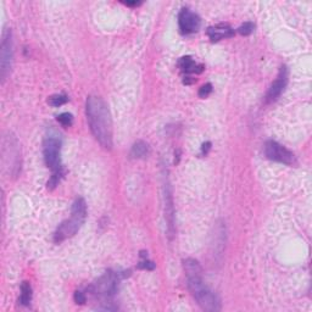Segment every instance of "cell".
I'll list each match as a JSON object with an SVG mask.
<instances>
[{"instance_id": "cell-20", "label": "cell", "mask_w": 312, "mask_h": 312, "mask_svg": "<svg viewBox=\"0 0 312 312\" xmlns=\"http://www.w3.org/2000/svg\"><path fill=\"white\" fill-rule=\"evenodd\" d=\"M74 301H76V304H79V305H83V304L87 301V297H85V294L83 292H81V290H77L76 293H74Z\"/></svg>"}, {"instance_id": "cell-7", "label": "cell", "mask_w": 312, "mask_h": 312, "mask_svg": "<svg viewBox=\"0 0 312 312\" xmlns=\"http://www.w3.org/2000/svg\"><path fill=\"white\" fill-rule=\"evenodd\" d=\"M265 155L272 161L289 165V166L294 165L295 161H297L295 155L289 149H287L278 142H274V140H268V142L265 143Z\"/></svg>"}, {"instance_id": "cell-11", "label": "cell", "mask_w": 312, "mask_h": 312, "mask_svg": "<svg viewBox=\"0 0 312 312\" xmlns=\"http://www.w3.org/2000/svg\"><path fill=\"white\" fill-rule=\"evenodd\" d=\"M178 66L185 73H201L204 71V66L199 65L190 57H183L178 61Z\"/></svg>"}, {"instance_id": "cell-3", "label": "cell", "mask_w": 312, "mask_h": 312, "mask_svg": "<svg viewBox=\"0 0 312 312\" xmlns=\"http://www.w3.org/2000/svg\"><path fill=\"white\" fill-rule=\"evenodd\" d=\"M87 218V204L83 198H77L72 204L70 218L61 222L54 233V242L59 244L70 239L81 229Z\"/></svg>"}, {"instance_id": "cell-8", "label": "cell", "mask_w": 312, "mask_h": 312, "mask_svg": "<svg viewBox=\"0 0 312 312\" xmlns=\"http://www.w3.org/2000/svg\"><path fill=\"white\" fill-rule=\"evenodd\" d=\"M178 25H180V29L183 34L195 33L201 26V18L198 14L185 7L181 10L180 15H178Z\"/></svg>"}, {"instance_id": "cell-14", "label": "cell", "mask_w": 312, "mask_h": 312, "mask_svg": "<svg viewBox=\"0 0 312 312\" xmlns=\"http://www.w3.org/2000/svg\"><path fill=\"white\" fill-rule=\"evenodd\" d=\"M68 101V97L66 94H54L52 97H49L48 99V104L53 108H60V106L65 105Z\"/></svg>"}, {"instance_id": "cell-6", "label": "cell", "mask_w": 312, "mask_h": 312, "mask_svg": "<svg viewBox=\"0 0 312 312\" xmlns=\"http://www.w3.org/2000/svg\"><path fill=\"white\" fill-rule=\"evenodd\" d=\"M61 145H62V143H61L60 138H58V135H49L44 140V148H43L44 161L47 166L53 170V172L62 170Z\"/></svg>"}, {"instance_id": "cell-9", "label": "cell", "mask_w": 312, "mask_h": 312, "mask_svg": "<svg viewBox=\"0 0 312 312\" xmlns=\"http://www.w3.org/2000/svg\"><path fill=\"white\" fill-rule=\"evenodd\" d=\"M288 77H289V73H288V68L287 66L283 65L281 66L278 72V76L274 79L273 83L271 84V87L268 88L267 94L265 97V101L267 104L274 103L279 97L282 95V93L284 92L285 87L288 84Z\"/></svg>"}, {"instance_id": "cell-16", "label": "cell", "mask_w": 312, "mask_h": 312, "mask_svg": "<svg viewBox=\"0 0 312 312\" xmlns=\"http://www.w3.org/2000/svg\"><path fill=\"white\" fill-rule=\"evenodd\" d=\"M62 176H63V169L60 171H57V172H53L52 177H50V180L48 181V189H54L55 187L59 185V182L61 181Z\"/></svg>"}, {"instance_id": "cell-4", "label": "cell", "mask_w": 312, "mask_h": 312, "mask_svg": "<svg viewBox=\"0 0 312 312\" xmlns=\"http://www.w3.org/2000/svg\"><path fill=\"white\" fill-rule=\"evenodd\" d=\"M12 61H14V42L10 28H4L1 34V45H0V77L4 82L11 72Z\"/></svg>"}, {"instance_id": "cell-18", "label": "cell", "mask_w": 312, "mask_h": 312, "mask_svg": "<svg viewBox=\"0 0 312 312\" xmlns=\"http://www.w3.org/2000/svg\"><path fill=\"white\" fill-rule=\"evenodd\" d=\"M254 28H255V25L252 22H244L243 25L239 26L237 31H238V33L241 34V36L247 37V36H250V34L254 32Z\"/></svg>"}, {"instance_id": "cell-19", "label": "cell", "mask_w": 312, "mask_h": 312, "mask_svg": "<svg viewBox=\"0 0 312 312\" xmlns=\"http://www.w3.org/2000/svg\"><path fill=\"white\" fill-rule=\"evenodd\" d=\"M211 93H212V84L211 83H206V84L202 85L201 88H200L199 92H198V95H199L200 98H202V99H204V98L209 97V95L211 94Z\"/></svg>"}, {"instance_id": "cell-15", "label": "cell", "mask_w": 312, "mask_h": 312, "mask_svg": "<svg viewBox=\"0 0 312 312\" xmlns=\"http://www.w3.org/2000/svg\"><path fill=\"white\" fill-rule=\"evenodd\" d=\"M140 257H142L143 260L138 263V268H140V270H146V271L155 270V263H154L153 261L148 260V252L142 251L140 252Z\"/></svg>"}, {"instance_id": "cell-5", "label": "cell", "mask_w": 312, "mask_h": 312, "mask_svg": "<svg viewBox=\"0 0 312 312\" xmlns=\"http://www.w3.org/2000/svg\"><path fill=\"white\" fill-rule=\"evenodd\" d=\"M120 278H121V274L109 271L105 274H103L95 283L90 285L89 290L95 297L109 299L114 297L117 293Z\"/></svg>"}, {"instance_id": "cell-12", "label": "cell", "mask_w": 312, "mask_h": 312, "mask_svg": "<svg viewBox=\"0 0 312 312\" xmlns=\"http://www.w3.org/2000/svg\"><path fill=\"white\" fill-rule=\"evenodd\" d=\"M149 154H150V146H149V144L144 142V140H137L132 145L129 155L132 159H145V157L149 156Z\"/></svg>"}, {"instance_id": "cell-2", "label": "cell", "mask_w": 312, "mask_h": 312, "mask_svg": "<svg viewBox=\"0 0 312 312\" xmlns=\"http://www.w3.org/2000/svg\"><path fill=\"white\" fill-rule=\"evenodd\" d=\"M183 268H185L188 288L190 290L198 305L204 311L217 312L222 309L220 298L216 293H213L206 284L204 283L202 278V267L195 258H186L183 261Z\"/></svg>"}, {"instance_id": "cell-10", "label": "cell", "mask_w": 312, "mask_h": 312, "mask_svg": "<svg viewBox=\"0 0 312 312\" xmlns=\"http://www.w3.org/2000/svg\"><path fill=\"white\" fill-rule=\"evenodd\" d=\"M206 33L207 37L210 38V41L215 43L226 38H232V37H234L236 32H234V29L232 28L228 23H217V25L211 26V27L207 28Z\"/></svg>"}, {"instance_id": "cell-21", "label": "cell", "mask_w": 312, "mask_h": 312, "mask_svg": "<svg viewBox=\"0 0 312 312\" xmlns=\"http://www.w3.org/2000/svg\"><path fill=\"white\" fill-rule=\"evenodd\" d=\"M210 149H211V143L206 142V143L202 144V146H201V153H202V155H207V153H209Z\"/></svg>"}, {"instance_id": "cell-13", "label": "cell", "mask_w": 312, "mask_h": 312, "mask_svg": "<svg viewBox=\"0 0 312 312\" xmlns=\"http://www.w3.org/2000/svg\"><path fill=\"white\" fill-rule=\"evenodd\" d=\"M32 301V287L28 282H23L21 284V295L18 303L23 306H28Z\"/></svg>"}, {"instance_id": "cell-22", "label": "cell", "mask_w": 312, "mask_h": 312, "mask_svg": "<svg viewBox=\"0 0 312 312\" xmlns=\"http://www.w3.org/2000/svg\"><path fill=\"white\" fill-rule=\"evenodd\" d=\"M125 4L128 5V6H138V5H140V2H137V1H133V2H125Z\"/></svg>"}, {"instance_id": "cell-17", "label": "cell", "mask_w": 312, "mask_h": 312, "mask_svg": "<svg viewBox=\"0 0 312 312\" xmlns=\"http://www.w3.org/2000/svg\"><path fill=\"white\" fill-rule=\"evenodd\" d=\"M58 122L63 127H70L73 124V116L70 113H62L58 116Z\"/></svg>"}, {"instance_id": "cell-1", "label": "cell", "mask_w": 312, "mask_h": 312, "mask_svg": "<svg viewBox=\"0 0 312 312\" xmlns=\"http://www.w3.org/2000/svg\"><path fill=\"white\" fill-rule=\"evenodd\" d=\"M85 115L95 139L103 148L110 150L114 145V129L113 119L106 101L98 95H89L85 103Z\"/></svg>"}]
</instances>
